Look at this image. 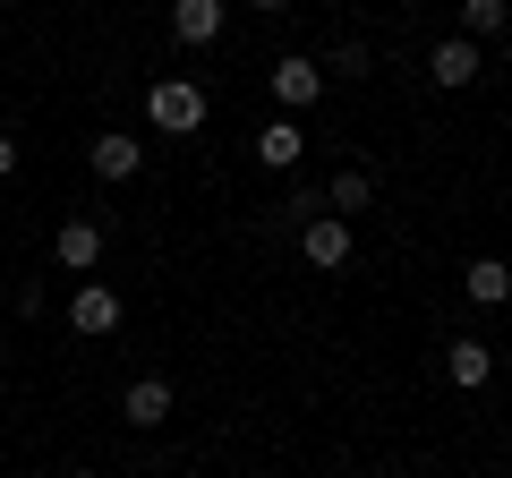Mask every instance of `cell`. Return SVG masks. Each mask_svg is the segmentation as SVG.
Returning <instances> with one entry per match:
<instances>
[{
  "label": "cell",
  "instance_id": "6da1fadb",
  "mask_svg": "<svg viewBox=\"0 0 512 478\" xmlns=\"http://www.w3.org/2000/svg\"><path fill=\"white\" fill-rule=\"evenodd\" d=\"M146 120L163 137H197L205 129V86H197V77H154V86H146Z\"/></svg>",
  "mask_w": 512,
  "mask_h": 478
},
{
  "label": "cell",
  "instance_id": "7a4b0ae2",
  "mask_svg": "<svg viewBox=\"0 0 512 478\" xmlns=\"http://www.w3.org/2000/svg\"><path fill=\"white\" fill-rule=\"evenodd\" d=\"M274 103L291 111V120H299V111H316V103H325V69H316L308 52H282L274 60Z\"/></svg>",
  "mask_w": 512,
  "mask_h": 478
},
{
  "label": "cell",
  "instance_id": "3957f363",
  "mask_svg": "<svg viewBox=\"0 0 512 478\" xmlns=\"http://www.w3.org/2000/svg\"><path fill=\"white\" fill-rule=\"evenodd\" d=\"M52 265H60V274H94V265H103V222H94V214H69V222L52 231Z\"/></svg>",
  "mask_w": 512,
  "mask_h": 478
},
{
  "label": "cell",
  "instance_id": "277c9868",
  "mask_svg": "<svg viewBox=\"0 0 512 478\" xmlns=\"http://www.w3.org/2000/svg\"><path fill=\"white\" fill-rule=\"evenodd\" d=\"M299 257H308L316 274H342V265H350V222L308 214V222H299Z\"/></svg>",
  "mask_w": 512,
  "mask_h": 478
},
{
  "label": "cell",
  "instance_id": "5b68a950",
  "mask_svg": "<svg viewBox=\"0 0 512 478\" xmlns=\"http://www.w3.org/2000/svg\"><path fill=\"white\" fill-rule=\"evenodd\" d=\"M69 325L86 333V342L120 333V291H111V282H77V299H69Z\"/></svg>",
  "mask_w": 512,
  "mask_h": 478
},
{
  "label": "cell",
  "instance_id": "8992f818",
  "mask_svg": "<svg viewBox=\"0 0 512 478\" xmlns=\"http://www.w3.org/2000/svg\"><path fill=\"white\" fill-rule=\"evenodd\" d=\"M222 18H231V0H171V35H180L188 52L222 43Z\"/></svg>",
  "mask_w": 512,
  "mask_h": 478
},
{
  "label": "cell",
  "instance_id": "52a82bcc",
  "mask_svg": "<svg viewBox=\"0 0 512 478\" xmlns=\"http://www.w3.org/2000/svg\"><path fill=\"white\" fill-rule=\"evenodd\" d=\"M427 77H436L444 94H461V86H478V43H461V35H444L436 52H427Z\"/></svg>",
  "mask_w": 512,
  "mask_h": 478
},
{
  "label": "cell",
  "instance_id": "ba28073f",
  "mask_svg": "<svg viewBox=\"0 0 512 478\" xmlns=\"http://www.w3.org/2000/svg\"><path fill=\"white\" fill-rule=\"evenodd\" d=\"M299 154H308V129H299L291 111H282V120H265V129H256V163H265V171H291Z\"/></svg>",
  "mask_w": 512,
  "mask_h": 478
},
{
  "label": "cell",
  "instance_id": "9c48e42d",
  "mask_svg": "<svg viewBox=\"0 0 512 478\" xmlns=\"http://www.w3.org/2000/svg\"><path fill=\"white\" fill-rule=\"evenodd\" d=\"M86 163H94V180H137V171H146V146H137V137H94L86 146Z\"/></svg>",
  "mask_w": 512,
  "mask_h": 478
},
{
  "label": "cell",
  "instance_id": "30bf717a",
  "mask_svg": "<svg viewBox=\"0 0 512 478\" xmlns=\"http://www.w3.org/2000/svg\"><path fill=\"white\" fill-rule=\"evenodd\" d=\"M120 419L128 427H163L171 419V385H163V376H137V385L120 393Z\"/></svg>",
  "mask_w": 512,
  "mask_h": 478
},
{
  "label": "cell",
  "instance_id": "8fae6325",
  "mask_svg": "<svg viewBox=\"0 0 512 478\" xmlns=\"http://www.w3.org/2000/svg\"><path fill=\"white\" fill-rule=\"evenodd\" d=\"M444 376H453L461 393H478V385L495 376V350H487V342H453V350H444Z\"/></svg>",
  "mask_w": 512,
  "mask_h": 478
},
{
  "label": "cell",
  "instance_id": "7c38bea8",
  "mask_svg": "<svg viewBox=\"0 0 512 478\" xmlns=\"http://www.w3.org/2000/svg\"><path fill=\"white\" fill-rule=\"evenodd\" d=\"M367 197H376V180H367V171H342V180H333L316 205H325L333 222H350V214H367Z\"/></svg>",
  "mask_w": 512,
  "mask_h": 478
},
{
  "label": "cell",
  "instance_id": "4fadbf2b",
  "mask_svg": "<svg viewBox=\"0 0 512 478\" xmlns=\"http://www.w3.org/2000/svg\"><path fill=\"white\" fill-rule=\"evenodd\" d=\"M461 282H470V299H478V308H495V299L512 291V274H504V257H470V274H461Z\"/></svg>",
  "mask_w": 512,
  "mask_h": 478
},
{
  "label": "cell",
  "instance_id": "5bb4252c",
  "mask_svg": "<svg viewBox=\"0 0 512 478\" xmlns=\"http://www.w3.org/2000/svg\"><path fill=\"white\" fill-rule=\"evenodd\" d=\"M478 35H504V0H461V43Z\"/></svg>",
  "mask_w": 512,
  "mask_h": 478
},
{
  "label": "cell",
  "instance_id": "9a60e30c",
  "mask_svg": "<svg viewBox=\"0 0 512 478\" xmlns=\"http://www.w3.org/2000/svg\"><path fill=\"white\" fill-rule=\"evenodd\" d=\"M325 77H367V43H333V60H316Z\"/></svg>",
  "mask_w": 512,
  "mask_h": 478
},
{
  "label": "cell",
  "instance_id": "2e32d148",
  "mask_svg": "<svg viewBox=\"0 0 512 478\" xmlns=\"http://www.w3.org/2000/svg\"><path fill=\"white\" fill-rule=\"evenodd\" d=\"M9 171H18V137L0 129V180H9Z\"/></svg>",
  "mask_w": 512,
  "mask_h": 478
},
{
  "label": "cell",
  "instance_id": "e0dca14e",
  "mask_svg": "<svg viewBox=\"0 0 512 478\" xmlns=\"http://www.w3.org/2000/svg\"><path fill=\"white\" fill-rule=\"evenodd\" d=\"M248 9H256V18H282V9H291V0H248Z\"/></svg>",
  "mask_w": 512,
  "mask_h": 478
},
{
  "label": "cell",
  "instance_id": "ac0fdd59",
  "mask_svg": "<svg viewBox=\"0 0 512 478\" xmlns=\"http://www.w3.org/2000/svg\"><path fill=\"white\" fill-rule=\"evenodd\" d=\"M69 478H94V470H69Z\"/></svg>",
  "mask_w": 512,
  "mask_h": 478
}]
</instances>
